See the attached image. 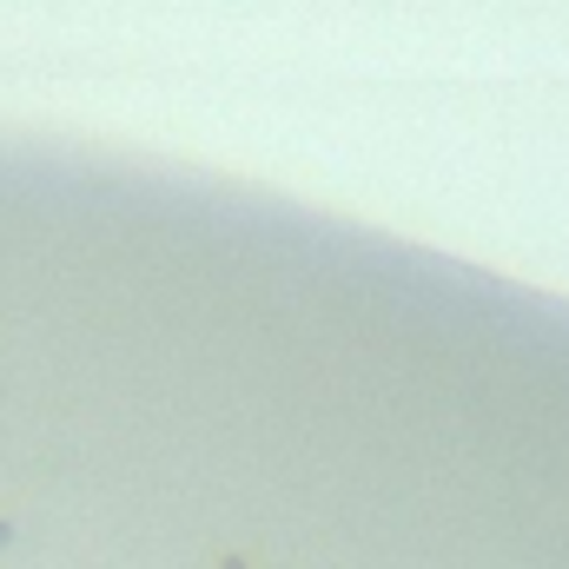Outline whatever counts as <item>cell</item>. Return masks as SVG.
I'll return each mask as SVG.
<instances>
[{
	"mask_svg": "<svg viewBox=\"0 0 569 569\" xmlns=\"http://www.w3.org/2000/svg\"><path fill=\"white\" fill-rule=\"evenodd\" d=\"M7 543H13V523H0V550H7Z\"/></svg>",
	"mask_w": 569,
	"mask_h": 569,
	"instance_id": "1",
	"label": "cell"
}]
</instances>
